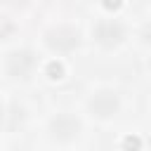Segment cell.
<instances>
[{"label": "cell", "mask_w": 151, "mask_h": 151, "mask_svg": "<svg viewBox=\"0 0 151 151\" xmlns=\"http://www.w3.org/2000/svg\"><path fill=\"white\" fill-rule=\"evenodd\" d=\"M45 45L57 54H68L80 45V31L71 24H57L45 31Z\"/></svg>", "instance_id": "obj_1"}, {"label": "cell", "mask_w": 151, "mask_h": 151, "mask_svg": "<svg viewBox=\"0 0 151 151\" xmlns=\"http://www.w3.org/2000/svg\"><path fill=\"white\" fill-rule=\"evenodd\" d=\"M80 130H83L80 118L73 116V113H66V111L52 116L50 123H47V134H50V139H54V142H59V144L76 142V139L80 137Z\"/></svg>", "instance_id": "obj_2"}, {"label": "cell", "mask_w": 151, "mask_h": 151, "mask_svg": "<svg viewBox=\"0 0 151 151\" xmlns=\"http://www.w3.org/2000/svg\"><path fill=\"white\" fill-rule=\"evenodd\" d=\"M92 38L99 47L104 50H113L118 45H123L125 40V26L118 19H99L92 28Z\"/></svg>", "instance_id": "obj_3"}, {"label": "cell", "mask_w": 151, "mask_h": 151, "mask_svg": "<svg viewBox=\"0 0 151 151\" xmlns=\"http://www.w3.org/2000/svg\"><path fill=\"white\" fill-rule=\"evenodd\" d=\"M35 61H38V59H35L33 50L21 47V50H14V52L7 54V59H5V71H7V76H9L12 80H28L31 73H33V68H35Z\"/></svg>", "instance_id": "obj_4"}, {"label": "cell", "mask_w": 151, "mask_h": 151, "mask_svg": "<svg viewBox=\"0 0 151 151\" xmlns=\"http://www.w3.org/2000/svg\"><path fill=\"white\" fill-rule=\"evenodd\" d=\"M87 109H90L92 116H97L101 120H109L120 111V99H118V94L113 90H97V92L90 94Z\"/></svg>", "instance_id": "obj_5"}, {"label": "cell", "mask_w": 151, "mask_h": 151, "mask_svg": "<svg viewBox=\"0 0 151 151\" xmlns=\"http://www.w3.org/2000/svg\"><path fill=\"white\" fill-rule=\"evenodd\" d=\"M14 31H17V24H14L9 17L0 14V40H9V38L14 35Z\"/></svg>", "instance_id": "obj_6"}]
</instances>
